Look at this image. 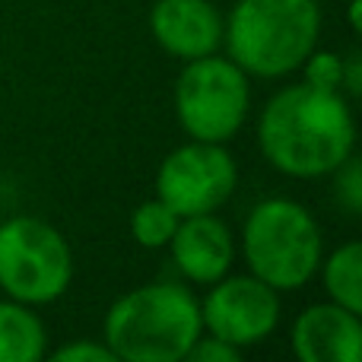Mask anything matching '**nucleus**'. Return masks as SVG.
Segmentation results:
<instances>
[{
    "label": "nucleus",
    "mask_w": 362,
    "mask_h": 362,
    "mask_svg": "<svg viewBox=\"0 0 362 362\" xmlns=\"http://www.w3.org/2000/svg\"><path fill=\"white\" fill-rule=\"evenodd\" d=\"M257 144L274 169L293 178H318L337 172L353 156L356 124L340 93L299 83L267 102Z\"/></svg>",
    "instance_id": "1"
},
{
    "label": "nucleus",
    "mask_w": 362,
    "mask_h": 362,
    "mask_svg": "<svg viewBox=\"0 0 362 362\" xmlns=\"http://www.w3.org/2000/svg\"><path fill=\"white\" fill-rule=\"evenodd\" d=\"M200 305L178 283H150L105 315V346L124 362H178L200 337Z\"/></svg>",
    "instance_id": "2"
},
{
    "label": "nucleus",
    "mask_w": 362,
    "mask_h": 362,
    "mask_svg": "<svg viewBox=\"0 0 362 362\" xmlns=\"http://www.w3.org/2000/svg\"><path fill=\"white\" fill-rule=\"evenodd\" d=\"M318 0H238L223 38L229 57L257 76H283L302 67L318 45Z\"/></svg>",
    "instance_id": "3"
},
{
    "label": "nucleus",
    "mask_w": 362,
    "mask_h": 362,
    "mask_svg": "<svg viewBox=\"0 0 362 362\" xmlns=\"http://www.w3.org/2000/svg\"><path fill=\"white\" fill-rule=\"evenodd\" d=\"M242 245L251 274L274 289H302L321 264L318 223L286 197H270L251 210Z\"/></svg>",
    "instance_id": "4"
},
{
    "label": "nucleus",
    "mask_w": 362,
    "mask_h": 362,
    "mask_svg": "<svg viewBox=\"0 0 362 362\" xmlns=\"http://www.w3.org/2000/svg\"><path fill=\"white\" fill-rule=\"evenodd\" d=\"M74 257L54 226L32 216L0 223V289L23 305H45L67 293Z\"/></svg>",
    "instance_id": "5"
},
{
    "label": "nucleus",
    "mask_w": 362,
    "mask_h": 362,
    "mask_svg": "<svg viewBox=\"0 0 362 362\" xmlns=\"http://www.w3.org/2000/svg\"><path fill=\"white\" fill-rule=\"evenodd\" d=\"M175 115L187 134L204 144L235 137L248 115V80L229 57H194L175 83Z\"/></svg>",
    "instance_id": "6"
},
{
    "label": "nucleus",
    "mask_w": 362,
    "mask_h": 362,
    "mask_svg": "<svg viewBox=\"0 0 362 362\" xmlns=\"http://www.w3.org/2000/svg\"><path fill=\"white\" fill-rule=\"evenodd\" d=\"M235 159L223 150V144L194 140L163 159L156 197L165 200L178 216H197L223 206L235 191Z\"/></svg>",
    "instance_id": "7"
},
{
    "label": "nucleus",
    "mask_w": 362,
    "mask_h": 362,
    "mask_svg": "<svg viewBox=\"0 0 362 362\" xmlns=\"http://www.w3.org/2000/svg\"><path fill=\"white\" fill-rule=\"evenodd\" d=\"M280 321V299L276 289L264 280L251 276H219L216 286L200 305V325L213 337L226 340L232 346L261 344L274 334Z\"/></svg>",
    "instance_id": "8"
},
{
    "label": "nucleus",
    "mask_w": 362,
    "mask_h": 362,
    "mask_svg": "<svg viewBox=\"0 0 362 362\" xmlns=\"http://www.w3.org/2000/svg\"><path fill=\"white\" fill-rule=\"evenodd\" d=\"M293 350L302 362H359L362 321L356 312L327 302L312 305L293 325Z\"/></svg>",
    "instance_id": "9"
},
{
    "label": "nucleus",
    "mask_w": 362,
    "mask_h": 362,
    "mask_svg": "<svg viewBox=\"0 0 362 362\" xmlns=\"http://www.w3.org/2000/svg\"><path fill=\"white\" fill-rule=\"evenodd\" d=\"M153 38L169 54L194 61L223 42V19L210 0H159L150 13Z\"/></svg>",
    "instance_id": "10"
},
{
    "label": "nucleus",
    "mask_w": 362,
    "mask_h": 362,
    "mask_svg": "<svg viewBox=\"0 0 362 362\" xmlns=\"http://www.w3.org/2000/svg\"><path fill=\"white\" fill-rule=\"evenodd\" d=\"M169 245L178 270L194 283H216L219 276H226L235 255L229 229L213 213L181 216Z\"/></svg>",
    "instance_id": "11"
},
{
    "label": "nucleus",
    "mask_w": 362,
    "mask_h": 362,
    "mask_svg": "<svg viewBox=\"0 0 362 362\" xmlns=\"http://www.w3.org/2000/svg\"><path fill=\"white\" fill-rule=\"evenodd\" d=\"M45 356V327L23 302H0V362H38Z\"/></svg>",
    "instance_id": "12"
},
{
    "label": "nucleus",
    "mask_w": 362,
    "mask_h": 362,
    "mask_svg": "<svg viewBox=\"0 0 362 362\" xmlns=\"http://www.w3.org/2000/svg\"><path fill=\"white\" fill-rule=\"evenodd\" d=\"M325 289L331 302L350 308V312H362V245L350 242L337 248L325 264Z\"/></svg>",
    "instance_id": "13"
},
{
    "label": "nucleus",
    "mask_w": 362,
    "mask_h": 362,
    "mask_svg": "<svg viewBox=\"0 0 362 362\" xmlns=\"http://www.w3.org/2000/svg\"><path fill=\"white\" fill-rule=\"evenodd\" d=\"M178 219L181 216L165 204V200L153 197V200H146V204H140L137 210H134L131 232L144 248H163V245H169L172 235H175Z\"/></svg>",
    "instance_id": "14"
},
{
    "label": "nucleus",
    "mask_w": 362,
    "mask_h": 362,
    "mask_svg": "<svg viewBox=\"0 0 362 362\" xmlns=\"http://www.w3.org/2000/svg\"><path fill=\"white\" fill-rule=\"evenodd\" d=\"M305 83L315 89H327V93H340L344 86V61L331 51H312L305 57Z\"/></svg>",
    "instance_id": "15"
},
{
    "label": "nucleus",
    "mask_w": 362,
    "mask_h": 362,
    "mask_svg": "<svg viewBox=\"0 0 362 362\" xmlns=\"http://www.w3.org/2000/svg\"><path fill=\"white\" fill-rule=\"evenodd\" d=\"M185 359L194 362H238V346L226 344L219 337H197L191 344V350L185 353Z\"/></svg>",
    "instance_id": "16"
},
{
    "label": "nucleus",
    "mask_w": 362,
    "mask_h": 362,
    "mask_svg": "<svg viewBox=\"0 0 362 362\" xmlns=\"http://www.w3.org/2000/svg\"><path fill=\"white\" fill-rule=\"evenodd\" d=\"M57 362H115V353L105 344H67L54 353Z\"/></svg>",
    "instance_id": "17"
},
{
    "label": "nucleus",
    "mask_w": 362,
    "mask_h": 362,
    "mask_svg": "<svg viewBox=\"0 0 362 362\" xmlns=\"http://www.w3.org/2000/svg\"><path fill=\"white\" fill-rule=\"evenodd\" d=\"M344 178H340V200H344L346 206H350V213H356L359 210V204H362V187H359V165L353 163V156L346 159L344 165Z\"/></svg>",
    "instance_id": "18"
},
{
    "label": "nucleus",
    "mask_w": 362,
    "mask_h": 362,
    "mask_svg": "<svg viewBox=\"0 0 362 362\" xmlns=\"http://www.w3.org/2000/svg\"><path fill=\"white\" fill-rule=\"evenodd\" d=\"M344 83L353 95L362 93V67H359V54H350L344 61Z\"/></svg>",
    "instance_id": "19"
},
{
    "label": "nucleus",
    "mask_w": 362,
    "mask_h": 362,
    "mask_svg": "<svg viewBox=\"0 0 362 362\" xmlns=\"http://www.w3.org/2000/svg\"><path fill=\"white\" fill-rule=\"evenodd\" d=\"M350 25L353 29L362 25V0H350Z\"/></svg>",
    "instance_id": "20"
}]
</instances>
